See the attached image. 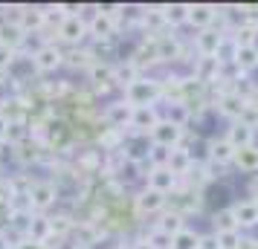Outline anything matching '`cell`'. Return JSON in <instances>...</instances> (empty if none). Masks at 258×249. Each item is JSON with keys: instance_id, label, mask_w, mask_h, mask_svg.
I'll list each match as a JSON object with an SVG mask.
<instances>
[{"instance_id": "obj_33", "label": "cell", "mask_w": 258, "mask_h": 249, "mask_svg": "<svg viewBox=\"0 0 258 249\" xmlns=\"http://www.w3.org/2000/svg\"><path fill=\"white\" fill-rule=\"evenodd\" d=\"M41 24H44V12H38V9H26V12L21 15V21H18V26L24 29L26 35H29L32 29H38Z\"/></svg>"}, {"instance_id": "obj_6", "label": "cell", "mask_w": 258, "mask_h": 249, "mask_svg": "<svg viewBox=\"0 0 258 249\" xmlns=\"http://www.w3.org/2000/svg\"><path fill=\"white\" fill-rule=\"evenodd\" d=\"M58 35L67 44H82L84 38H87V21H84L82 15H67L58 24Z\"/></svg>"}, {"instance_id": "obj_22", "label": "cell", "mask_w": 258, "mask_h": 249, "mask_svg": "<svg viewBox=\"0 0 258 249\" xmlns=\"http://www.w3.org/2000/svg\"><path fill=\"white\" fill-rule=\"evenodd\" d=\"M235 67L244 72V75H249L252 70H258V44L235 49Z\"/></svg>"}, {"instance_id": "obj_19", "label": "cell", "mask_w": 258, "mask_h": 249, "mask_svg": "<svg viewBox=\"0 0 258 249\" xmlns=\"http://www.w3.org/2000/svg\"><path fill=\"white\" fill-rule=\"evenodd\" d=\"M6 209L9 214H29L32 212V197H29V189H12L6 194Z\"/></svg>"}, {"instance_id": "obj_44", "label": "cell", "mask_w": 258, "mask_h": 249, "mask_svg": "<svg viewBox=\"0 0 258 249\" xmlns=\"http://www.w3.org/2000/svg\"><path fill=\"white\" fill-rule=\"evenodd\" d=\"M249 200H258V174H252L249 180Z\"/></svg>"}, {"instance_id": "obj_47", "label": "cell", "mask_w": 258, "mask_h": 249, "mask_svg": "<svg viewBox=\"0 0 258 249\" xmlns=\"http://www.w3.org/2000/svg\"><path fill=\"white\" fill-rule=\"evenodd\" d=\"M0 249H6V235L0 232Z\"/></svg>"}, {"instance_id": "obj_4", "label": "cell", "mask_w": 258, "mask_h": 249, "mask_svg": "<svg viewBox=\"0 0 258 249\" xmlns=\"http://www.w3.org/2000/svg\"><path fill=\"white\" fill-rule=\"evenodd\" d=\"M29 197H32V209H38V214H41L58 200V186L49 183V180H38V183L29 186Z\"/></svg>"}, {"instance_id": "obj_40", "label": "cell", "mask_w": 258, "mask_h": 249, "mask_svg": "<svg viewBox=\"0 0 258 249\" xmlns=\"http://www.w3.org/2000/svg\"><path fill=\"white\" fill-rule=\"evenodd\" d=\"M12 64H15V49L6 47V44H0V72H6Z\"/></svg>"}, {"instance_id": "obj_8", "label": "cell", "mask_w": 258, "mask_h": 249, "mask_svg": "<svg viewBox=\"0 0 258 249\" xmlns=\"http://www.w3.org/2000/svg\"><path fill=\"white\" fill-rule=\"evenodd\" d=\"M180 139H183V128H177V125L165 122V119H160V122L154 125V131H151V145L177 148V145H180Z\"/></svg>"}, {"instance_id": "obj_38", "label": "cell", "mask_w": 258, "mask_h": 249, "mask_svg": "<svg viewBox=\"0 0 258 249\" xmlns=\"http://www.w3.org/2000/svg\"><path fill=\"white\" fill-rule=\"evenodd\" d=\"M145 240H148V243H151L154 249H171V237L163 235L160 229H151V232L145 235Z\"/></svg>"}, {"instance_id": "obj_32", "label": "cell", "mask_w": 258, "mask_h": 249, "mask_svg": "<svg viewBox=\"0 0 258 249\" xmlns=\"http://www.w3.org/2000/svg\"><path fill=\"white\" fill-rule=\"evenodd\" d=\"M198 243H200V232L188 229V226L171 237V249H198Z\"/></svg>"}, {"instance_id": "obj_27", "label": "cell", "mask_w": 258, "mask_h": 249, "mask_svg": "<svg viewBox=\"0 0 258 249\" xmlns=\"http://www.w3.org/2000/svg\"><path fill=\"white\" fill-rule=\"evenodd\" d=\"M24 41H26V32L18 26V21L0 26V44H6V47H12L18 52V47H24Z\"/></svg>"}, {"instance_id": "obj_5", "label": "cell", "mask_w": 258, "mask_h": 249, "mask_svg": "<svg viewBox=\"0 0 258 249\" xmlns=\"http://www.w3.org/2000/svg\"><path fill=\"white\" fill-rule=\"evenodd\" d=\"M131 119H134V107L125 102V99H116L105 107V122L113 128V131H125L131 128Z\"/></svg>"}, {"instance_id": "obj_42", "label": "cell", "mask_w": 258, "mask_h": 249, "mask_svg": "<svg viewBox=\"0 0 258 249\" xmlns=\"http://www.w3.org/2000/svg\"><path fill=\"white\" fill-rule=\"evenodd\" d=\"M198 249H221V243H218V235H215V232H209V235H200Z\"/></svg>"}, {"instance_id": "obj_23", "label": "cell", "mask_w": 258, "mask_h": 249, "mask_svg": "<svg viewBox=\"0 0 258 249\" xmlns=\"http://www.w3.org/2000/svg\"><path fill=\"white\" fill-rule=\"evenodd\" d=\"M165 122H171L177 128H186L188 119H191V110H188L186 102H165Z\"/></svg>"}, {"instance_id": "obj_7", "label": "cell", "mask_w": 258, "mask_h": 249, "mask_svg": "<svg viewBox=\"0 0 258 249\" xmlns=\"http://www.w3.org/2000/svg\"><path fill=\"white\" fill-rule=\"evenodd\" d=\"M215 18H218V6H212V3H188V26H195L198 32L203 29H209L215 24Z\"/></svg>"}, {"instance_id": "obj_46", "label": "cell", "mask_w": 258, "mask_h": 249, "mask_svg": "<svg viewBox=\"0 0 258 249\" xmlns=\"http://www.w3.org/2000/svg\"><path fill=\"white\" fill-rule=\"evenodd\" d=\"M131 249H154V246L145 240V237H142V240H134V243H131Z\"/></svg>"}, {"instance_id": "obj_36", "label": "cell", "mask_w": 258, "mask_h": 249, "mask_svg": "<svg viewBox=\"0 0 258 249\" xmlns=\"http://www.w3.org/2000/svg\"><path fill=\"white\" fill-rule=\"evenodd\" d=\"M32 214H35V212H29V214H9V229H12V232H21V235L26 237L29 223H32Z\"/></svg>"}, {"instance_id": "obj_25", "label": "cell", "mask_w": 258, "mask_h": 249, "mask_svg": "<svg viewBox=\"0 0 258 249\" xmlns=\"http://www.w3.org/2000/svg\"><path fill=\"white\" fill-rule=\"evenodd\" d=\"M140 78V67L137 61H122V64H113V84L119 87H128Z\"/></svg>"}, {"instance_id": "obj_43", "label": "cell", "mask_w": 258, "mask_h": 249, "mask_svg": "<svg viewBox=\"0 0 258 249\" xmlns=\"http://www.w3.org/2000/svg\"><path fill=\"white\" fill-rule=\"evenodd\" d=\"M15 249H49V246H47V243H38V240H29V237H24V240H21Z\"/></svg>"}, {"instance_id": "obj_45", "label": "cell", "mask_w": 258, "mask_h": 249, "mask_svg": "<svg viewBox=\"0 0 258 249\" xmlns=\"http://www.w3.org/2000/svg\"><path fill=\"white\" fill-rule=\"evenodd\" d=\"M6 131H9V119L0 116V142H6Z\"/></svg>"}, {"instance_id": "obj_21", "label": "cell", "mask_w": 258, "mask_h": 249, "mask_svg": "<svg viewBox=\"0 0 258 249\" xmlns=\"http://www.w3.org/2000/svg\"><path fill=\"white\" fill-rule=\"evenodd\" d=\"M235 168L238 171H244V174H258V145H249V148H241V151H235Z\"/></svg>"}, {"instance_id": "obj_16", "label": "cell", "mask_w": 258, "mask_h": 249, "mask_svg": "<svg viewBox=\"0 0 258 249\" xmlns=\"http://www.w3.org/2000/svg\"><path fill=\"white\" fill-rule=\"evenodd\" d=\"M221 70H223V64L218 61V55H212V58H198V64H195V81H200V84L218 81Z\"/></svg>"}, {"instance_id": "obj_30", "label": "cell", "mask_w": 258, "mask_h": 249, "mask_svg": "<svg viewBox=\"0 0 258 249\" xmlns=\"http://www.w3.org/2000/svg\"><path fill=\"white\" fill-rule=\"evenodd\" d=\"M168 156H171V148L148 145V151H145V162H148L151 168H168Z\"/></svg>"}, {"instance_id": "obj_11", "label": "cell", "mask_w": 258, "mask_h": 249, "mask_svg": "<svg viewBox=\"0 0 258 249\" xmlns=\"http://www.w3.org/2000/svg\"><path fill=\"white\" fill-rule=\"evenodd\" d=\"M134 203H137V212L140 214H160L165 209V194H160V191H154V189H145L134 197Z\"/></svg>"}, {"instance_id": "obj_37", "label": "cell", "mask_w": 258, "mask_h": 249, "mask_svg": "<svg viewBox=\"0 0 258 249\" xmlns=\"http://www.w3.org/2000/svg\"><path fill=\"white\" fill-rule=\"evenodd\" d=\"M238 122H244L246 128H252V131H258V107L252 105V102H246L244 110H241V116H238Z\"/></svg>"}, {"instance_id": "obj_24", "label": "cell", "mask_w": 258, "mask_h": 249, "mask_svg": "<svg viewBox=\"0 0 258 249\" xmlns=\"http://www.w3.org/2000/svg\"><path fill=\"white\" fill-rule=\"evenodd\" d=\"M244 105H246L244 96H238V93H226V96H221V102H218V110H221V113H223L226 119L238 122L241 110H244Z\"/></svg>"}, {"instance_id": "obj_31", "label": "cell", "mask_w": 258, "mask_h": 249, "mask_svg": "<svg viewBox=\"0 0 258 249\" xmlns=\"http://www.w3.org/2000/svg\"><path fill=\"white\" fill-rule=\"evenodd\" d=\"M212 223H215V232H235V229H238V220H235V214H232V206L215 212ZM238 232H241V229H238Z\"/></svg>"}, {"instance_id": "obj_17", "label": "cell", "mask_w": 258, "mask_h": 249, "mask_svg": "<svg viewBox=\"0 0 258 249\" xmlns=\"http://www.w3.org/2000/svg\"><path fill=\"white\" fill-rule=\"evenodd\" d=\"M26 237L29 240H38V243H49L52 240V217H47V214H32V223H29Z\"/></svg>"}, {"instance_id": "obj_29", "label": "cell", "mask_w": 258, "mask_h": 249, "mask_svg": "<svg viewBox=\"0 0 258 249\" xmlns=\"http://www.w3.org/2000/svg\"><path fill=\"white\" fill-rule=\"evenodd\" d=\"M87 75H90V81H93V84L107 87V84L113 81V64H102V61H96V64H90Z\"/></svg>"}, {"instance_id": "obj_35", "label": "cell", "mask_w": 258, "mask_h": 249, "mask_svg": "<svg viewBox=\"0 0 258 249\" xmlns=\"http://www.w3.org/2000/svg\"><path fill=\"white\" fill-rule=\"evenodd\" d=\"M218 235V243H221V249H241L246 243L244 235L235 229V232H215Z\"/></svg>"}, {"instance_id": "obj_41", "label": "cell", "mask_w": 258, "mask_h": 249, "mask_svg": "<svg viewBox=\"0 0 258 249\" xmlns=\"http://www.w3.org/2000/svg\"><path fill=\"white\" fill-rule=\"evenodd\" d=\"M70 226H73V223H70V217H52V237L64 235Z\"/></svg>"}, {"instance_id": "obj_13", "label": "cell", "mask_w": 258, "mask_h": 249, "mask_svg": "<svg viewBox=\"0 0 258 249\" xmlns=\"http://www.w3.org/2000/svg\"><path fill=\"white\" fill-rule=\"evenodd\" d=\"M232 214L238 220V229H255L258 226V200H238L232 206Z\"/></svg>"}, {"instance_id": "obj_26", "label": "cell", "mask_w": 258, "mask_h": 249, "mask_svg": "<svg viewBox=\"0 0 258 249\" xmlns=\"http://www.w3.org/2000/svg\"><path fill=\"white\" fill-rule=\"evenodd\" d=\"M165 26H183L188 21V3H168L160 9Z\"/></svg>"}, {"instance_id": "obj_1", "label": "cell", "mask_w": 258, "mask_h": 249, "mask_svg": "<svg viewBox=\"0 0 258 249\" xmlns=\"http://www.w3.org/2000/svg\"><path fill=\"white\" fill-rule=\"evenodd\" d=\"M160 96H163V87L160 81H154V78H137L134 84L125 87V102L131 107H148V105H157L160 102Z\"/></svg>"}, {"instance_id": "obj_10", "label": "cell", "mask_w": 258, "mask_h": 249, "mask_svg": "<svg viewBox=\"0 0 258 249\" xmlns=\"http://www.w3.org/2000/svg\"><path fill=\"white\" fill-rule=\"evenodd\" d=\"M145 183H148V189L160 191V194H171V191L177 189L180 177H177V174H171L168 168H151V171L145 174Z\"/></svg>"}, {"instance_id": "obj_28", "label": "cell", "mask_w": 258, "mask_h": 249, "mask_svg": "<svg viewBox=\"0 0 258 249\" xmlns=\"http://www.w3.org/2000/svg\"><path fill=\"white\" fill-rule=\"evenodd\" d=\"M29 139V125H26L24 119H9V131H6V142L9 145H24Z\"/></svg>"}, {"instance_id": "obj_18", "label": "cell", "mask_w": 258, "mask_h": 249, "mask_svg": "<svg viewBox=\"0 0 258 249\" xmlns=\"http://www.w3.org/2000/svg\"><path fill=\"white\" fill-rule=\"evenodd\" d=\"M191 165H195V159H191V151H186V148H171V156H168V171L171 174H177V177H186V174H191Z\"/></svg>"}, {"instance_id": "obj_39", "label": "cell", "mask_w": 258, "mask_h": 249, "mask_svg": "<svg viewBox=\"0 0 258 249\" xmlns=\"http://www.w3.org/2000/svg\"><path fill=\"white\" fill-rule=\"evenodd\" d=\"M137 171H140V162H137V159H128V156H125V165L119 168V180H137Z\"/></svg>"}, {"instance_id": "obj_3", "label": "cell", "mask_w": 258, "mask_h": 249, "mask_svg": "<svg viewBox=\"0 0 258 249\" xmlns=\"http://www.w3.org/2000/svg\"><path fill=\"white\" fill-rule=\"evenodd\" d=\"M113 32H116V15L113 12H96L90 18V24H87V35L93 41H99V44L110 41Z\"/></svg>"}, {"instance_id": "obj_12", "label": "cell", "mask_w": 258, "mask_h": 249, "mask_svg": "<svg viewBox=\"0 0 258 249\" xmlns=\"http://www.w3.org/2000/svg\"><path fill=\"white\" fill-rule=\"evenodd\" d=\"M255 133L258 131H252V128H246L244 122H232L229 128H226V142L232 145L235 151H241V148H249V145H255Z\"/></svg>"}, {"instance_id": "obj_14", "label": "cell", "mask_w": 258, "mask_h": 249, "mask_svg": "<svg viewBox=\"0 0 258 249\" xmlns=\"http://www.w3.org/2000/svg\"><path fill=\"white\" fill-rule=\"evenodd\" d=\"M160 110L154 105H148V107H134V119H131V128L137 133H151L154 131V125L160 122Z\"/></svg>"}, {"instance_id": "obj_2", "label": "cell", "mask_w": 258, "mask_h": 249, "mask_svg": "<svg viewBox=\"0 0 258 249\" xmlns=\"http://www.w3.org/2000/svg\"><path fill=\"white\" fill-rule=\"evenodd\" d=\"M61 64H64V52L55 44H41L32 52V67L38 72H52V70H58Z\"/></svg>"}, {"instance_id": "obj_34", "label": "cell", "mask_w": 258, "mask_h": 249, "mask_svg": "<svg viewBox=\"0 0 258 249\" xmlns=\"http://www.w3.org/2000/svg\"><path fill=\"white\" fill-rule=\"evenodd\" d=\"M177 55H180V44H177L174 38H171V41L163 38L160 47H157V61H174Z\"/></svg>"}, {"instance_id": "obj_15", "label": "cell", "mask_w": 258, "mask_h": 249, "mask_svg": "<svg viewBox=\"0 0 258 249\" xmlns=\"http://www.w3.org/2000/svg\"><path fill=\"white\" fill-rule=\"evenodd\" d=\"M206 151H209L206 159H209L212 165H229L235 159V148L226 139H209L206 142Z\"/></svg>"}, {"instance_id": "obj_9", "label": "cell", "mask_w": 258, "mask_h": 249, "mask_svg": "<svg viewBox=\"0 0 258 249\" xmlns=\"http://www.w3.org/2000/svg\"><path fill=\"white\" fill-rule=\"evenodd\" d=\"M221 44H223V32L221 29H212V26L195 35V49H198L200 58H212V55H218Z\"/></svg>"}, {"instance_id": "obj_20", "label": "cell", "mask_w": 258, "mask_h": 249, "mask_svg": "<svg viewBox=\"0 0 258 249\" xmlns=\"http://www.w3.org/2000/svg\"><path fill=\"white\" fill-rule=\"evenodd\" d=\"M154 229H160L163 235L174 237L177 232H183V229H186V217H183L180 212H174V209H171V212H163V214H160V220L154 223Z\"/></svg>"}]
</instances>
